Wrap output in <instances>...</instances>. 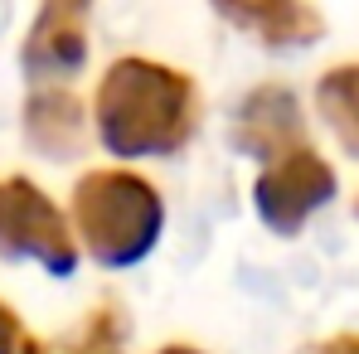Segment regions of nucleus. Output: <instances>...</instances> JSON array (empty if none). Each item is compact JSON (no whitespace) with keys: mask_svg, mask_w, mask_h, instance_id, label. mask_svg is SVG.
Masks as SVG:
<instances>
[{"mask_svg":"<svg viewBox=\"0 0 359 354\" xmlns=\"http://www.w3.org/2000/svg\"><path fill=\"white\" fill-rule=\"evenodd\" d=\"M355 214H359V204H355Z\"/></svg>","mask_w":359,"mask_h":354,"instance_id":"4468645a","label":"nucleus"},{"mask_svg":"<svg viewBox=\"0 0 359 354\" xmlns=\"http://www.w3.org/2000/svg\"><path fill=\"white\" fill-rule=\"evenodd\" d=\"M316 354H359V335H335V340L316 345Z\"/></svg>","mask_w":359,"mask_h":354,"instance_id":"f8f14e48","label":"nucleus"},{"mask_svg":"<svg viewBox=\"0 0 359 354\" xmlns=\"http://www.w3.org/2000/svg\"><path fill=\"white\" fill-rule=\"evenodd\" d=\"M316 107L330 121L335 141L359 161V63H340L320 78L316 88Z\"/></svg>","mask_w":359,"mask_h":354,"instance_id":"1a4fd4ad","label":"nucleus"},{"mask_svg":"<svg viewBox=\"0 0 359 354\" xmlns=\"http://www.w3.org/2000/svg\"><path fill=\"white\" fill-rule=\"evenodd\" d=\"M199 126V93L194 83L151 59H117L97 83V131L102 146L136 161V156H175Z\"/></svg>","mask_w":359,"mask_h":354,"instance_id":"f257e3e1","label":"nucleus"},{"mask_svg":"<svg viewBox=\"0 0 359 354\" xmlns=\"http://www.w3.org/2000/svg\"><path fill=\"white\" fill-rule=\"evenodd\" d=\"M233 146L243 156H257V161H282L306 146V121H301V107L292 97V88H252L243 97L238 117H233Z\"/></svg>","mask_w":359,"mask_h":354,"instance_id":"39448f33","label":"nucleus"},{"mask_svg":"<svg viewBox=\"0 0 359 354\" xmlns=\"http://www.w3.org/2000/svg\"><path fill=\"white\" fill-rule=\"evenodd\" d=\"M88 59V5L73 0H54L34 15L29 39H25V73L49 83V78H73Z\"/></svg>","mask_w":359,"mask_h":354,"instance_id":"423d86ee","label":"nucleus"},{"mask_svg":"<svg viewBox=\"0 0 359 354\" xmlns=\"http://www.w3.org/2000/svg\"><path fill=\"white\" fill-rule=\"evenodd\" d=\"M219 15L229 25L248 29V34H257L267 49H301L311 39H320V29H325V20L311 5H297V0H252V5L219 0Z\"/></svg>","mask_w":359,"mask_h":354,"instance_id":"0eeeda50","label":"nucleus"},{"mask_svg":"<svg viewBox=\"0 0 359 354\" xmlns=\"http://www.w3.org/2000/svg\"><path fill=\"white\" fill-rule=\"evenodd\" d=\"M0 354H44L29 335H25V325L15 320V311L0 301Z\"/></svg>","mask_w":359,"mask_h":354,"instance_id":"9d476101","label":"nucleus"},{"mask_svg":"<svg viewBox=\"0 0 359 354\" xmlns=\"http://www.w3.org/2000/svg\"><path fill=\"white\" fill-rule=\"evenodd\" d=\"M161 354H199V350H189V345H165Z\"/></svg>","mask_w":359,"mask_h":354,"instance_id":"ddd939ff","label":"nucleus"},{"mask_svg":"<svg viewBox=\"0 0 359 354\" xmlns=\"http://www.w3.org/2000/svg\"><path fill=\"white\" fill-rule=\"evenodd\" d=\"M78 354H117V335H112V315H107V311L93 320V330H88V340L78 345Z\"/></svg>","mask_w":359,"mask_h":354,"instance_id":"9b49d317","label":"nucleus"},{"mask_svg":"<svg viewBox=\"0 0 359 354\" xmlns=\"http://www.w3.org/2000/svg\"><path fill=\"white\" fill-rule=\"evenodd\" d=\"M330 194H335V170H330L311 146H301L292 156L272 161V165L257 175V184H252L257 219L282 238L301 233V224H306L320 204H330Z\"/></svg>","mask_w":359,"mask_h":354,"instance_id":"20e7f679","label":"nucleus"},{"mask_svg":"<svg viewBox=\"0 0 359 354\" xmlns=\"http://www.w3.org/2000/svg\"><path fill=\"white\" fill-rule=\"evenodd\" d=\"M73 224L102 267H131L161 243L165 204L131 170H93L73 189Z\"/></svg>","mask_w":359,"mask_h":354,"instance_id":"f03ea898","label":"nucleus"},{"mask_svg":"<svg viewBox=\"0 0 359 354\" xmlns=\"http://www.w3.org/2000/svg\"><path fill=\"white\" fill-rule=\"evenodd\" d=\"M83 131H88L83 102L68 88H39L25 102V136L49 161H73L83 151Z\"/></svg>","mask_w":359,"mask_h":354,"instance_id":"6e6552de","label":"nucleus"},{"mask_svg":"<svg viewBox=\"0 0 359 354\" xmlns=\"http://www.w3.org/2000/svg\"><path fill=\"white\" fill-rule=\"evenodd\" d=\"M0 257H34L54 277H68L78 267V243L63 214L25 175L0 184Z\"/></svg>","mask_w":359,"mask_h":354,"instance_id":"7ed1b4c3","label":"nucleus"}]
</instances>
